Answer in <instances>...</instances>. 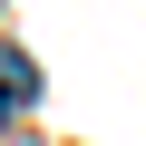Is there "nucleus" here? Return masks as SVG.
Instances as JSON below:
<instances>
[{"mask_svg":"<svg viewBox=\"0 0 146 146\" xmlns=\"http://www.w3.org/2000/svg\"><path fill=\"white\" fill-rule=\"evenodd\" d=\"M29 98H39V68L10 49V58H0V117H10V107H29Z\"/></svg>","mask_w":146,"mask_h":146,"instance_id":"f257e3e1","label":"nucleus"}]
</instances>
